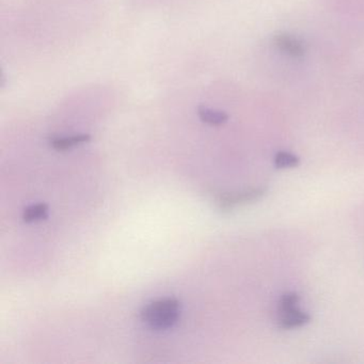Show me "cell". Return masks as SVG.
I'll return each mask as SVG.
<instances>
[{
  "label": "cell",
  "instance_id": "obj_1",
  "mask_svg": "<svg viewBox=\"0 0 364 364\" xmlns=\"http://www.w3.org/2000/svg\"><path fill=\"white\" fill-rule=\"evenodd\" d=\"M180 301L176 298L155 300L142 309V321L152 329H169L180 318Z\"/></svg>",
  "mask_w": 364,
  "mask_h": 364
},
{
  "label": "cell",
  "instance_id": "obj_2",
  "mask_svg": "<svg viewBox=\"0 0 364 364\" xmlns=\"http://www.w3.org/2000/svg\"><path fill=\"white\" fill-rule=\"evenodd\" d=\"M266 193H267L266 187H257V188L247 189L240 193H223L217 198V205L223 212H228L233 210L235 206L257 201L262 199Z\"/></svg>",
  "mask_w": 364,
  "mask_h": 364
},
{
  "label": "cell",
  "instance_id": "obj_3",
  "mask_svg": "<svg viewBox=\"0 0 364 364\" xmlns=\"http://www.w3.org/2000/svg\"><path fill=\"white\" fill-rule=\"evenodd\" d=\"M311 321L310 314L299 308L279 314L278 326L281 329L291 330L308 325Z\"/></svg>",
  "mask_w": 364,
  "mask_h": 364
},
{
  "label": "cell",
  "instance_id": "obj_4",
  "mask_svg": "<svg viewBox=\"0 0 364 364\" xmlns=\"http://www.w3.org/2000/svg\"><path fill=\"white\" fill-rule=\"evenodd\" d=\"M274 44L279 50L287 53L289 56L296 57V58L304 56V53H306L304 44L299 40L289 35L277 36L274 38Z\"/></svg>",
  "mask_w": 364,
  "mask_h": 364
},
{
  "label": "cell",
  "instance_id": "obj_5",
  "mask_svg": "<svg viewBox=\"0 0 364 364\" xmlns=\"http://www.w3.org/2000/svg\"><path fill=\"white\" fill-rule=\"evenodd\" d=\"M48 217V205L46 203L33 204L24 210L23 219L25 223H35L41 221Z\"/></svg>",
  "mask_w": 364,
  "mask_h": 364
},
{
  "label": "cell",
  "instance_id": "obj_6",
  "mask_svg": "<svg viewBox=\"0 0 364 364\" xmlns=\"http://www.w3.org/2000/svg\"><path fill=\"white\" fill-rule=\"evenodd\" d=\"M90 136L89 135H76L72 137L57 138L53 140L52 146L57 151H65L73 146H78V144H84V142L89 141Z\"/></svg>",
  "mask_w": 364,
  "mask_h": 364
},
{
  "label": "cell",
  "instance_id": "obj_7",
  "mask_svg": "<svg viewBox=\"0 0 364 364\" xmlns=\"http://www.w3.org/2000/svg\"><path fill=\"white\" fill-rule=\"evenodd\" d=\"M274 167L277 169H289V168H296L300 165V159L296 155L289 152L281 151L274 156Z\"/></svg>",
  "mask_w": 364,
  "mask_h": 364
},
{
  "label": "cell",
  "instance_id": "obj_8",
  "mask_svg": "<svg viewBox=\"0 0 364 364\" xmlns=\"http://www.w3.org/2000/svg\"><path fill=\"white\" fill-rule=\"evenodd\" d=\"M199 116L203 122L210 125H221L227 122L228 114L223 112H217V110L208 109V108H201L199 110Z\"/></svg>",
  "mask_w": 364,
  "mask_h": 364
},
{
  "label": "cell",
  "instance_id": "obj_9",
  "mask_svg": "<svg viewBox=\"0 0 364 364\" xmlns=\"http://www.w3.org/2000/svg\"><path fill=\"white\" fill-rule=\"evenodd\" d=\"M299 301V295L295 291H287V293L283 294L280 301H279V314L299 308L298 306Z\"/></svg>",
  "mask_w": 364,
  "mask_h": 364
}]
</instances>
